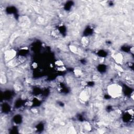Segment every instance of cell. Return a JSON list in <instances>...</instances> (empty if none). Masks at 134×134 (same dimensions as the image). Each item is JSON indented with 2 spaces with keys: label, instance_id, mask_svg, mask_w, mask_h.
Segmentation results:
<instances>
[{
  "label": "cell",
  "instance_id": "cell-1",
  "mask_svg": "<svg viewBox=\"0 0 134 134\" xmlns=\"http://www.w3.org/2000/svg\"><path fill=\"white\" fill-rule=\"evenodd\" d=\"M121 92V87L118 85H111L108 88V93L112 97H117L119 96Z\"/></svg>",
  "mask_w": 134,
  "mask_h": 134
},
{
  "label": "cell",
  "instance_id": "cell-2",
  "mask_svg": "<svg viewBox=\"0 0 134 134\" xmlns=\"http://www.w3.org/2000/svg\"><path fill=\"white\" fill-rule=\"evenodd\" d=\"M16 52L13 50H9L6 51L4 54L5 59L6 60H11L15 56Z\"/></svg>",
  "mask_w": 134,
  "mask_h": 134
},
{
  "label": "cell",
  "instance_id": "cell-3",
  "mask_svg": "<svg viewBox=\"0 0 134 134\" xmlns=\"http://www.w3.org/2000/svg\"><path fill=\"white\" fill-rule=\"evenodd\" d=\"M88 41L87 39H84V41ZM86 43H87L86 42H84V44H86Z\"/></svg>",
  "mask_w": 134,
  "mask_h": 134
}]
</instances>
